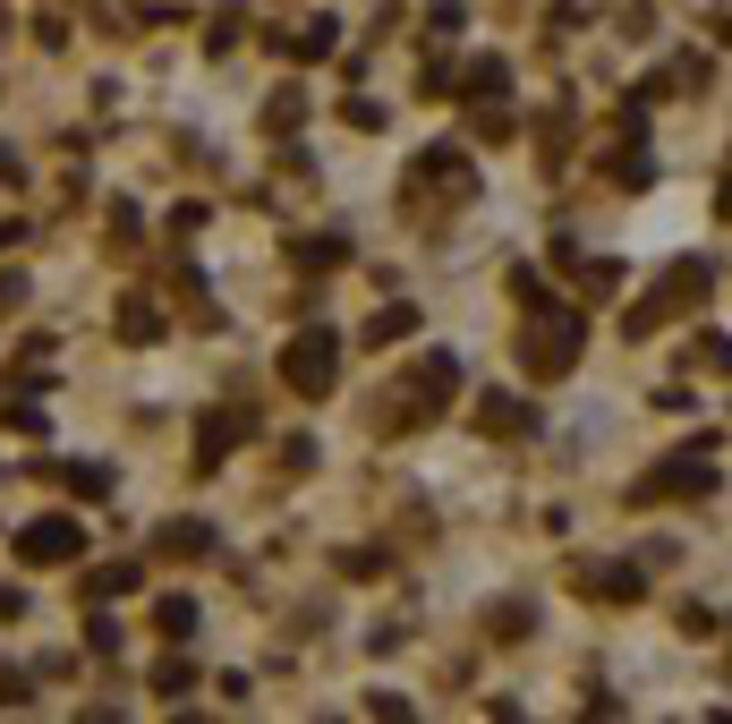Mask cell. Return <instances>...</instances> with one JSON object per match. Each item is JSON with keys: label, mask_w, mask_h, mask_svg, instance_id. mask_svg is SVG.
<instances>
[{"label": "cell", "mask_w": 732, "mask_h": 724, "mask_svg": "<svg viewBox=\"0 0 732 724\" xmlns=\"http://www.w3.org/2000/svg\"><path fill=\"white\" fill-rule=\"evenodd\" d=\"M579 290H588V298H613V290H622V264H588V273H579Z\"/></svg>", "instance_id": "cell-6"}, {"label": "cell", "mask_w": 732, "mask_h": 724, "mask_svg": "<svg viewBox=\"0 0 732 724\" xmlns=\"http://www.w3.org/2000/svg\"><path fill=\"white\" fill-rule=\"evenodd\" d=\"M485 427H494V435H511V427H528V409H520L511 393H494V401H485Z\"/></svg>", "instance_id": "cell-7"}, {"label": "cell", "mask_w": 732, "mask_h": 724, "mask_svg": "<svg viewBox=\"0 0 732 724\" xmlns=\"http://www.w3.org/2000/svg\"><path fill=\"white\" fill-rule=\"evenodd\" d=\"M401 332H409V307H392V316H375V325H367V341L383 350V341H401Z\"/></svg>", "instance_id": "cell-8"}, {"label": "cell", "mask_w": 732, "mask_h": 724, "mask_svg": "<svg viewBox=\"0 0 732 724\" xmlns=\"http://www.w3.org/2000/svg\"><path fill=\"white\" fill-rule=\"evenodd\" d=\"M715 486V461H707V443H690V452H673L665 469H656V494H707Z\"/></svg>", "instance_id": "cell-2"}, {"label": "cell", "mask_w": 732, "mask_h": 724, "mask_svg": "<svg viewBox=\"0 0 732 724\" xmlns=\"http://www.w3.org/2000/svg\"><path fill=\"white\" fill-rule=\"evenodd\" d=\"M205 546H214V528H205V520H171V528H162V555H205Z\"/></svg>", "instance_id": "cell-5"}, {"label": "cell", "mask_w": 732, "mask_h": 724, "mask_svg": "<svg viewBox=\"0 0 732 724\" xmlns=\"http://www.w3.org/2000/svg\"><path fill=\"white\" fill-rule=\"evenodd\" d=\"M571 580L588 596H613V605H631V596H638V571H631V562H579Z\"/></svg>", "instance_id": "cell-4"}, {"label": "cell", "mask_w": 732, "mask_h": 724, "mask_svg": "<svg viewBox=\"0 0 732 724\" xmlns=\"http://www.w3.org/2000/svg\"><path fill=\"white\" fill-rule=\"evenodd\" d=\"M707 366H724V375H732V332H707Z\"/></svg>", "instance_id": "cell-9"}, {"label": "cell", "mask_w": 732, "mask_h": 724, "mask_svg": "<svg viewBox=\"0 0 732 724\" xmlns=\"http://www.w3.org/2000/svg\"><path fill=\"white\" fill-rule=\"evenodd\" d=\"M18 555L26 562H77V520H34Z\"/></svg>", "instance_id": "cell-3"}, {"label": "cell", "mask_w": 732, "mask_h": 724, "mask_svg": "<svg viewBox=\"0 0 732 724\" xmlns=\"http://www.w3.org/2000/svg\"><path fill=\"white\" fill-rule=\"evenodd\" d=\"M282 375H289V393H332V332H298V350L282 359Z\"/></svg>", "instance_id": "cell-1"}, {"label": "cell", "mask_w": 732, "mask_h": 724, "mask_svg": "<svg viewBox=\"0 0 732 724\" xmlns=\"http://www.w3.org/2000/svg\"><path fill=\"white\" fill-rule=\"evenodd\" d=\"M715 213H724V222H732V179H724V188H715Z\"/></svg>", "instance_id": "cell-10"}]
</instances>
